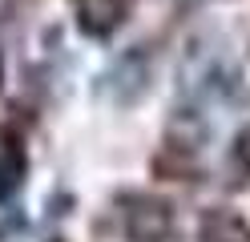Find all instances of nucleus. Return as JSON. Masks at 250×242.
<instances>
[{
	"label": "nucleus",
	"instance_id": "nucleus-1",
	"mask_svg": "<svg viewBox=\"0 0 250 242\" xmlns=\"http://www.w3.org/2000/svg\"><path fill=\"white\" fill-rule=\"evenodd\" d=\"M174 230V206L153 194H137L125 202V234L129 242H166Z\"/></svg>",
	"mask_w": 250,
	"mask_h": 242
},
{
	"label": "nucleus",
	"instance_id": "nucleus-2",
	"mask_svg": "<svg viewBox=\"0 0 250 242\" xmlns=\"http://www.w3.org/2000/svg\"><path fill=\"white\" fill-rule=\"evenodd\" d=\"M125 12H129V0H77V24H81L85 37H113L125 24Z\"/></svg>",
	"mask_w": 250,
	"mask_h": 242
},
{
	"label": "nucleus",
	"instance_id": "nucleus-3",
	"mask_svg": "<svg viewBox=\"0 0 250 242\" xmlns=\"http://www.w3.org/2000/svg\"><path fill=\"white\" fill-rule=\"evenodd\" d=\"M198 242H250V226L230 214V210H210L202 218V238Z\"/></svg>",
	"mask_w": 250,
	"mask_h": 242
},
{
	"label": "nucleus",
	"instance_id": "nucleus-4",
	"mask_svg": "<svg viewBox=\"0 0 250 242\" xmlns=\"http://www.w3.org/2000/svg\"><path fill=\"white\" fill-rule=\"evenodd\" d=\"M21 177H24V154L17 145L0 150V202H4V194H12L21 186Z\"/></svg>",
	"mask_w": 250,
	"mask_h": 242
},
{
	"label": "nucleus",
	"instance_id": "nucleus-5",
	"mask_svg": "<svg viewBox=\"0 0 250 242\" xmlns=\"http://www.w3.org/2000/svg\"><path fill=\"white\" fill-rule=\"evenodd\" d=\"M230 157H234V166H238L242 174H250V125L242 129L238 137H234V145H230Z\"/></svg>",
	"mask_w": 250,
	"mask_h": 242
}]
</instances>
